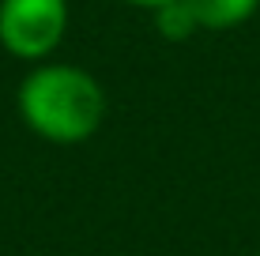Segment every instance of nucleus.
<instances>
[{
	"label": "nucleus",
	"mask_w": 260,
	"mask_h": 256,
	"mask_svg": "<svg viewBox=\"0 0 260 256\" xmlns=\"http://www.w3.org/2000/svg\"><path fill=\"white\" fill-rule=\"evenodd\" d=\"M23 121L53 143H79L94 136L106 117V94L83 68L49 64L23 79L19 87Z\"/></svg>",
	"instance_id": "1"
},
{
	"label": "nucleus",
	"mask_w": 260,
	"mask_h": 256,
	"mask_svg": "<svg viewBox=\"0 0 260 256\" xmlns=\"http://www.w3.org/2000/svg\"><path fill=\"white\" fill-rule=\"evenodd\" d=\"M68 26L64 0H0V42L12 57L38 60L57 49Z\"/></svg>",
	"instance_id": "2"
},
{
	"label": "nucleus",
	"mask_w": 260,
	"mask_h": 256,
	"mask_svg": "<svg viewBox=\"0 0 260 256\" xmlns=\"http://www.w3.org/2000/svg\"><path fill=\"white\" fill-rule=\"evenodd\" d=\"M200 30H230L256 12L260 0H181Z\"/></svg>",
	"instance_id": "3"
},
{
	"label": "nucleus",
	"mask_w": 260,
	"mask_h": 256,
	"mask_svg": "<svg viewBox=\"0 0 260 256\" xmlns=\"http://www.w3.org/2000/svg\"><path fill=\"white\" fill-rule=\"evenodd\" d=\"M155 26H158V34L170 38V42H185V38H192V34L200 30L181 0H170V4L155 8Z\"/></svg>",
	"instance_id": "4"
},
{
	"label": "nucleus",
	"mask_w": 260,
	"mask_h": 256,
	"mask_svg": "<svg viewBox=\"0 0 260 256\" xmlns=\"http://www.w3.org/2000/svg\"><path fill=\"white\" fill-rule=\"evenodd\" d=\"M128 4H140V8H162L170 0H128Z\"/></svg>",
	"instance_id": "5"
}]
</instances>
